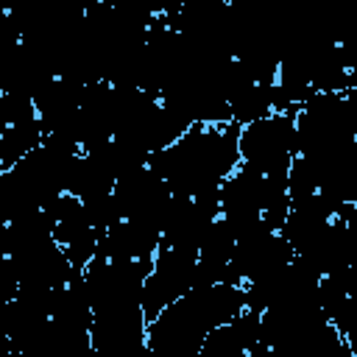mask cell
<instances>
[{
	"label": "cell",
	"mask_w": 357,
	"mask_h": 357,
	"mask_svg": "<svg viewBox=\"0 0 357 357\" xmlns=\"http://www.w3.org/2000/svg\"><path fill=\"white\" fill-rule=\"evenodd\" d=\"M240 126L192 123L170 148L153 153L148 167L178 198L218 195L223 181L240 167Z\"/></svg>",
	"instance_id": "obj_1"
},
{
	"label": "cell",
	"mask_w": 357,
	"mask_h": 357,
	"mask_svg": "<svg viewBox=\"0 0 357 357\" xmlns=\"http://www.w3.org/2000/svg\"><path fill=\"white\" fill-rule=\"evenodd\" d=\"M296 156H298L296 112H273L271 117L240 128L243 165L262 173H290Z\"/></svg>",
	"instance_id": "obj_2"
},
{
	"label": "cell",
	"mask_w": 357,
	"mask_h": 357,
	"mask_svg": "<svg viewBox=\"0 0 357 357\" xmlns=\"http://www.w3.org/2000/svg\"><path fill=\"white\" fill-rule=\"evenodd\" d=\"M195 259L198 257L184 251L159 248L142 287V312L148 324L156 321L170 304H176L195 287Z\"/></svg>",
	"instance_id": "obj_3"
}]
</instances>
